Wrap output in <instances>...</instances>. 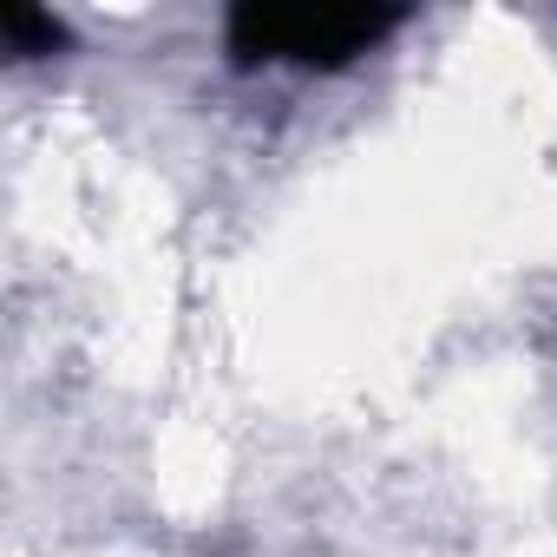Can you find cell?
I'll return each instance as SVG.
<instances>
[{"mask_svg":"<svg viewBox=\"0 0 557 557\" xmlns=\"http://www.w3.org/2000/svg\"><path fill=\"white\" fill-rule=\"evenodd\" d=\"M400 21H407L400 8H275V0H243L223 21V47L236 66L335 73L374 53Z\"/></svg>","mask_w":557,"mask_h":557,"instance_id":"6da1fadb","label":"cell"},{"mask_svg":"<svg viewBox=\"0 0 557 557\" xmlns=\"http://www.w3.org/2000/svg\"><path fill=\"white\" fill-rule=\"evenodd\" d=\"M0 34H8V47L21 60H47V53L66 47V27L53 14H40V8H0Z\"/></svg>","mask_w":557,"mask_h":557,"instance_id":"7a4b0ae2","label":"cell"}]
</instances>
